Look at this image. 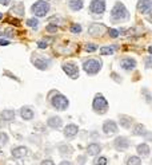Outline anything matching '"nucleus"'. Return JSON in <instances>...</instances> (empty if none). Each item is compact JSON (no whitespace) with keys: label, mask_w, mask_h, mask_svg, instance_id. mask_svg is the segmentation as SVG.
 <instances>
[{"label":"nucleus","mask_w":152,"mask_h":165,"mask_svg":"<svg viewBox=\"0 0 152 165\" xmlns=\"http://www.w3.org/2000/svg\"><path fill=\"white\" fill-rule=\"evenodd\" d=\"M50 103H51V106L54 107L55 110L64 111V110H67V109H68V106H70V99H68L64 94H62V93L55 91L54 95L50 97Z\"/></svg>","instance_id":"f257e3e1"},{"label":"nucleus","mask_w":152,"mask_h":165,"mask_svg":"<svg viewBox=\"0 0 152 165\" xmlns=\"http://www.w3.org/2000/svg\"><path fill=\"white\" fill-rule=\"evenodd\" d=\"M111 19L114 22H124L130 19V12L122 2H116L111 10Z\"/></svg>","instance_id":"f03ea898"},{"label":"nucleus","mask_w":152,"mask_h":165,"mask_svg":"<svg viewBox=\"0 0 152 165\" xmlns=\"http://www.w3.org/2000/svg\"><path fill=\"white\" fill-rule=\"evenodd\" d=\"M108 107H110V105H108L107 98L103 94L98 93V94L95 95L94 101H92V110H94L96 114L103 115L108 111Z\"/></svg>","instance_id":"7ed1b4c3"},{"label":"nucleus","mask_w":152,"mask_h":165,"mask_svg":"<svg viewBox=\"0 0 152 165\" xmlns=\"http://www.w3.org/2000/svg\"><path fill=\"white\" fill-rule=\"evenodd\" d=\"M102 60L98 59V58H90V59H86L83 62V70L87 72L88 75H96L99 74V71L102 70Z\"/></svg>","instance_id":"20e7f679"},{"label":"nucleus","mask_w":152,"mask_h":165,"mask_svg":"<svg viewBox=\"0 0 152 165\" xmlns=\"http://www.w3.org/2000/svg\"><path fill=\"white\" fill-rule=\"evenodd\" d=\"M51 4L48 0H38L35 4L31 6V12L36 18H44L50 12Z\"/></svg>","instance_id":"39448f33"},{"label":"nucleus","mask_w":152,"mask_h":165,"mask_svg":"<svg viewBox=\"0 0 152 165\" xmlns=\"http://www.w3.org/2000/svg\"><path fill=\"white\" fill-rule=\"evenodd\" d=\"M31 62H32V64H34L36 68H39V70H42V71L48 70L50 66H51V59L46 58V56H42L39 54H32Z\"/></svg>","instance_id":"423d86ee"},{"label":"nucleus","mask_w":152,"mask_h":165,"mask_svg":"<svg viewBox=\"0 0 152 165\" xmlns=\"http://www.w3.org/2000/svg\"><path fill=\"white\" fill-rule=\"evenodd\" d=\"M114 148L118 152H127L131 148V141L126 136H118L114 140Z\"/></svg>","instance_id":"0eeeda50"},{"label":"nucleus","mask_w":152,"mask_h":165,"mask_svg":"<svg viewBox=\"0 0 152 165\" xmlns=\"http://www.w3.org/2000/svg\"><path fill=\"white\" fill-rule=\"evenodd\" d=\"M102 130L104 133V136H108V137L115 136L116 133L119 132V125L114 119H107V121H104L102 125Z\"/></svg>","instance_id":"6e6552de"},{"label":"nucleus","mask_w":152,"mask_h":165,"mask_svg":"<svg viewBox=\"0 0 152 165\" xmlns=\"http://www.w3.org/2000/svg\"><path fill=\"white\" fill-rule=\"evenodd\" d=\"M62 68L70 78L72 79L79 78V66L75 62H64L62 64Z\"/></svg>","instance_id":"1a4fd4ad"},{"label":"nucleus","mask_w":152,"mask_h":165,"mask_svg":"<svg viewBox=\"0 0 152 165\" xmlns=\"http://www.w3.org/2000/svg\"><path fill=\"white\" fill-rule=\"evenodd\" d=\"M30 154V149L24 145H18V146L12 148L11 149V157L15 160H22V158H26V157Z\"/></svg>","instance_id":"9d476101"},{"label":"nucleus","mask_w":152,"mask_h":165,"mask_svg":"<svg viewBox=\"0 0 152 165\" xmlns=\"http://www.w3.org/2000/svg\"><path fill=\"white\" fill-rule=\"evenodd\" d=\"M132 136L143 137V138H146L147 141H150V138H151L150 130H147V128L144 126L143 124H135L134 126H132Z\"/></svg>","instance_id":"9b49d317"},{"label":"nucleus","mask_w":152,"mask_h":165,"mask_svg":"<svg viewBox=\"0 0 152 165\" xmlns=\"http://www.w3.org/2000/svg\"><path fill=\"white\" fill-rule=\"evenodd\" d=\"M90 11L94 15H103L106 11V0H92L90 4Z\"/></svg>","instance_id":"f8f14e48"},{"label":"nucleus","mask_w":152,"mask_h":165,"mask_svg":"<svg viewBox=\"0 0 152 165\" xmlns=\"http://www.w3.org/2000/svg\"><path fill=\"white\" fill-rule=\"evenodd\" d=\"M86 150H87V156L96 157V156H99L100 153H102L103 145L100 144V142H98V141H92V142H90V144L87 145Z\"/></svg>","instance_id":"ddd939ff"},{"label":"nucleus","mask_w":152,"mask_h":165,"mask_svg":"<svg viewBox=\"0 0 152 165\" xmlns=\"http://www.w3.org/2000/svg\"><path fill=\"white\" fill-rule=\"evenodd\" d=\"M63 134L67 140H74L75 137L79 134V126L76 124H68L64 126Z\"/></svg>","instance_id":"4468645a"},{"label":"nucleus","mask_w":152,"mask_h":165,"mask_svg":"<svg viewBox=\"0 0 152 165\" xmlns=\"http://www.w3.org/2000/svg\"><path fill=\"white\" fill-rule=\"evenodd\" d=\"M136 153H138V157H140V158H148L151 154V148L150 145H148L147 142H140L136 145Z\"/></svg>","instance_id":"2eb2a0df"},{"label":"nucleus","mask_w":152,"mask_h":165,"mask_svg":"<svg viewBox=\"0 0 152 165\" xmlns=\"http://www.w3.org/2000/svg\"><path fill=\"white\" fill-rule=\"evenodd\" d=\"M106 31H107V27L104 24H99V23H92L88 27V34L91 36H102Z\"/></svg>","instance_id":"dca6fc26"},{"label":"nucleus","mask_w":152,"mask_h":165,"mask_svg":"<svg viewBox=\"0 0 152 165\" xmlns=\"http://www.w3.org/2000/svg\"><path fill=\"white\" fill-rule=\"evenodd\" d=\"M19 115L24 121H32L35 118V111L31 106H22L19 110Z\"/></svg>","instance_id":"f3484780"},{"label":"nucleus","mask_w":152,"mask_h":165,"mask_svg":"<svg viewBox=\"0 0 152 165\" xmlns=\"http://www.w3.org/2000/svg\"><path fill=\"white\" fill-rule=\"evenodd\" d=\"M120 67L124 71H132L136 67V60L134 58H131V56H126V58H123L120 60Z\"/></svg>","instance_id":"a211bd4d"},{"label":"nucleus","mask_w":152,"mask_h":165,"mask_svg":"<svg viewBox=\"0 0 152 165\" xmlns=\"http://www.w3.org/2000/svg\"><path fill=\"white\" fill-rule=\"evenodd\" d=\"M47 126L54 129V130H58V129L63 126V119L60 118L59 115H51V117H48V119H47Z\"/></svg>","instance_id":"6ab92c4d"},{"label":"nucleus","mask_w":152,"mask_h":165,"mask_svg":"<svg viewBox=\"0 0 152 165\" xmlns=\"http://www.w3.org/2000/svg\"><path fill=\"white\" fill-rule=\"evenodd\" d=\"M58 152L62 157H70V156L74 154V148H72L70 144L63 142V144L58 145Z\"/></svg>","instance_id":"aec40b11"},{"label":"nucleus","mask_w":152,"mask_h":165,"mask_svg":"<svg viewBox=\"0 0 152 165\" xmlns=\"http://www.w3.org/2000/svg\"><path fill=\"white\" fill-rule=\"evenodd\" d=\"M136 7H138V11L140 12V14L147 15V14H150V12H151L152 3H151V0H139Z\"/></svg>","instance_id":"412c9836"},{"label":"nucleus","mask_w":152,"mask_h":165,"mask_svg":"<svg viewBox=\"0 0 152 165\" xmlns=\"http://www.w3.org/2000/svg\"><path fill=\"white\" fill-rule=\"evenodd\" d=\"M15 117H16V111L14 109H4V110L0 111V121H4V122L14 121Z\"/></svg>","instance_id":"4be33fe9"},{"label":"nucleus","mask_w":152,"mask_h":165,"mask_svg":"<svg viewBox=\"0 0 152 165\" xmlns=\"http://www.w3.org/2000/svg\"><path fill=\"white\" fill-rule=\"evenodd\" d=\"M135 119L132 117L127 115V114H119V125L124 129H131V126L134 125Z\"/></svg>","instance_id":"5701e85b"},{"label":"nucleus","mask_w":152,"mask_h":165,"mask_svg":"<svg viewBox=\"0 0 152 165\" xmlns=\"http://www.w3.org/2000/svg\"><path fill=\"white\" fill-rule=\"evenodd\" d=\"M68 7L71 11L78 12L84 7V0H68Z\"/></svg>","instance_id":"b1692460"},{"label":"nucleus","mask_w":152,"mask_h":165,"mask_svg":"<svg viewBox=\"0 0 152 165\" xmlns=\"http://www.w3.org/2000/svg\"><path fill=\"white\" fill-rule=\"evenodd\" d=\"M124 164H126V165H142V158L138 157L136 154H131V156H128L126 158Z\"/></svg>","instance_id":"393cba45"},{"label":"nucleus","mask_w":152,"mask_h":165,"mask_svg":"<svg viewBox=\"0 0 152 165\" xmlns=\"http://www.w3.org/2000/svg\"><path fill=\"white\" fill-rule=\"evenodd\" d=\"M92 165H108V158L106 156H96L94 161H92Z\"/></svg>","instance_id":"a878e982"},{"label":"nucleus","mask_w":152,"mask_h":165,"mask_svg":"<svg viewBox=\"0 0 152 165\" xmlns=\"http://www.w3.org/2000/svg\"><path fill=\"white\" fill-rule=\"evenodd\" d=\"M52 42H54V38H44V39L38 42V47L40 50H44V48H47L50 46V43H52Z\"/></svg>","instance_id":"bb28decb"},{"label":"nucleus","mask_w":152,"mask_h":165,"mask_svg":"<svg viewBox=\"0 0 152 165\" xmlns=\"http://www.w3.org/2000/svg\"><path fill=\"white\" fill-rule=\"evenodd\" d=\"M11 12H14V14H18V15H24V6L23 3H16L14 7L11 8Z\"/></svg>","instance_id":"cd10ccee"},{"label":"nucleus","mask_w":152,"mask_h":165,"mask_svg":"<svg viewBox=\"0 0 152 165\" xmlns=\"http://www.w3.org/2000/svg\"><path fill=\"white\" fill-rule=\"evenodd\" d=\"M39 19L38 18H30V19H27V22L26 24L30 28H34V30H36V28H39Z\"/></svg>","instance_id":"c85d7f7f"},{"label":"nucleus","mask_w":152,"mask_h":165,"mask_svg":"<svg viewBox=\"0 0 152 165\" xmlns=\"http://www.w3.org/2000/svg\"><path fill=\"white\" fill-rule=\"evenodd\" d=\"M114 52H115V48L114 47H110V46H104L100 48V54L104 55V56H107V55H114Z\"/></svg>","instance_id":"c756f323"},{"label":"nucleus","mask_w":152,"mask_h":165,"mask_svg":"<svg viewBox=\"0 0 152 165\" xmlns=\"http://www.w3.org/2000/svg\"><path fill=\"white\" fill-rule=\"evenodd\" d=\"M10 141V137L6 132H0V146H6Z\"/></svg>","instance_id":"7c9ffc66"},{"label":"nucleus","mask_w":152,"mask_h":165,"mask_svg":"<svg viewBox=\"0 0 152 165\" xmlns=\"http://www.w3.org/2000/svg\"><path fill=\"white\" fill-rule=\"evenodd\" d=\"M82 26H80L79 23H74V24H71V27H70V31L72 32V34H80L82 32Z\"/></svg>","instance_id":"2f4dec72"},{"label":"nucleus","mask_w":152,"mask_h":165,"mask_svg":"<svg viewBox=\"0 0 152 165\" xmlns=\"http://www.w3.org/2000/svg\"><path fill=\"white\" fill-rule=\"evenodd\" d=\"M107 32H108V35H110V38H112V39H116L120 35V31L116 30V28H107Z\"/></svg>","instance_id":"473e14b6"},{"label":"nucleus","mask_w":152,"mask_h":165,"mask_svg":"<svg viewBox=\"0 0 152 165\" xmlns=\"http://www.w3.org/2000/svg\"><path fill=\"white\" fill-rule=\"evenodd\" d=\"M46 31L50 32V34H56V32H58V26H56V24H48L46 27Z\"/></svg>","instance_id":"72a5a7b5"},{"label":"nucleus","mask_w":152,"mask_h":165,"mask_svg":"<svg viewBox=\"0 0 152 165\" xmlns=\"http://www.w3.org/2000/svg\"><path fill=\"white\" fill-rule=\"evenodd\" d=\"M86 163H87V154L78 156V158H76V164H78V165H84Z\"/></svg>","instance_id":"f704fd0d"},{"label":"nucleus","mask_w":152,"mask_h":165,"mask_svg":"<svg viewBox=\"0 0 152 165\" xmlns=\"http://www.w3.org/2000/svg\"><path fill=\"white\" fill-rule=\"evenodd\" d=\"M98 50V46H95L94 43H88V44H86V51H88V52H94V51H96Z\"/></svg>","instance_id":"c9c22d12"},{"label":"nucleus","mask_w":152,"mask_h":165,"mask_svg":"<svg viewBox=\"0 0 152 165\" xmlns=\"http://www.w3.org/2000/svg\"><path fill=\"white\" fill-rule=\"evenodd\" d=\"M40 165H56V164L52 158H43L40 161Z\"/></svg>","instance_id":"e433bc0d"},{"label":"nucleus","mask_w":152,"mask_h":165,"mask_svg":"<svg viewBox=\"0 0 152 165\" xmlns=\"http://www.w3.org/2000/svg\"><path fill=\"white\" fill-rule=\"evenodd\" d=\"M142 94L146 95V101H147L148 103H150V102H151V94H150V91H148V89H143V90H142Z\"/></svg>","instance_id":"4c0bfd02"},{"label":"nucleus","mask_w":152,"mask_h":165,"mask_svg":"<svg viewBox=\"0 0 152 165\" xmlns=\"http://www.w3.org/2000/svg\"><path fill=\"white\" fill-rule=\"evenodd\" d=\"M151 60H152V55H148L146 58V67L147 68H151Z\"/></svg>","instance_id":"58836bf2"},{"label":"nucleus","mask_w":152,"mask_h":165,"mask_svg":"<svg viewBox=\"0 0 152 165\" xmlns=\"http://www.w3.org/2000/svg\"><path fill=\"white\" fill-rule=\"evenodd\" d=\"M59 165H74V163L70 160H63V161H60Z\"/></svg>","instance_id":"ea45409f"},{"label":"nucleus","mask_w":152,"mask_h":165,"mask_svg":"<svg viewBox=\"0 0 152 165\" xmlns=\"http://www.w3.org/2000/svg\"><path fill=\"white\" fill-rule=\"evenodd\" d=\"M10 44V40L7 39H0V46H8Z\"/></svg>","instance_id":"a19ab883"},{"label":"nucleus","mask_w":152,"mask_h":165,"mask_svg":"<svg viewBox=\"0 0 152 165\" xmlns=\"http://www.w3.org/2000/svg\"><path fill=\"white\" fill-rule=\"evenodd\" d=\"M11 0H0V4H3V6H10Z\"/></svg>","instance_id":"79ce46f5"},{"label":"nucleus","mask_w":152,"mask_h":165,"mask_svg":"<svg viewBox=\"0 0 152 165\" xmlns=\"http://www.w3.org/2000/svg\"><path fill=\"white\" fill-rule=\"evenodd\" d=\"M0 19H3V12H0Z\"/></svg>","instance_id":"37998d69"}]
</instances>
